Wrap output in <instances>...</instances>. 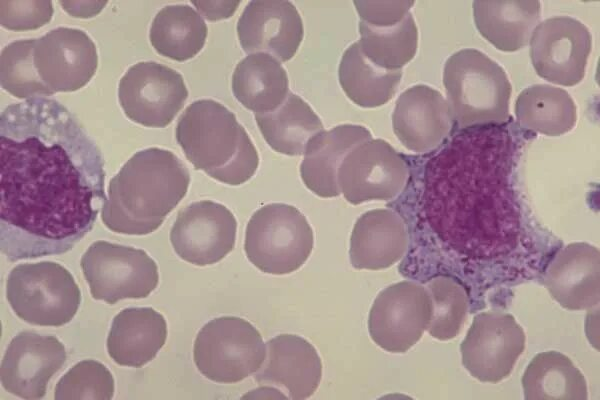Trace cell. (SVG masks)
Masks as SVG:
<instances>
[{"instance_id":"obj_1","label":"cell","mask_w":600,"mask_h":400,"mask_svg":"<svg viewBox=\"0 0 600 400\" xmlns=\"http://www.w3.org/2000/svg\"><path fill=\"white\" fill-rule=\"evenodd\" d=\"M101 152L58 101L34 97L0 116V250L15 262L71 250L105 195Z\"/></svg>"},{"instance_id":"obj_2","label":"cell","mask_w":600,"mask_h":400,"mask_svg":"<svg viewBox=\"0 0 600 400\" xmlns=\"http://www.w3.org/2000/svg\"><path fill=\"white\" fill-rule=\"evenodd\" d=\"M514 143L499 125L462 129L426 164L423 210L438 238L471 259L510 253L520 237Z\"/></svg>"},{"instance_id":"obj_3","label":"cell","mask_w":600,"mask_h":400,"mask_svg":"<svg viewBox=\"0 0 600 400\" xmlns=\"http://www.w3.org/2000/svg\"><path fill=\"white\" fill-rule=\"evenodd\" d=\"M189 183L186 166L171 151H137L110 180L102 221L119 234H150L186 195Z\"/></svg>"},{"instance_id":"obj_4","label":"cell","mask_w":600,"mask_h":400,"mask_svg":"<svg viewBox=\"0 0 600 400\" xmlns=\"http://www.w3.org/2000/svg\"><path fill=\"white\" fill-rule=\"evenodd\" d=\"M176 140L197 170L231 186L255 174L259 156L247 131L220 102H192L176 125Z\"/></svg>"},{"instance_id":"obj_5","label":"cell","mask_w":600,"mask_h":400,"mask_svg":"<svg viewBox=\"0 0 600 400\" xmlns=\"http://www.w3.org/2000/svg\"><path fill=\"white\" fill-rule=\"evenodd\" d=\"M443 84L461 129L501 125L509 118L511 84L504 69L476 49H462L444 66Z\"/></svg>"},{"instance_id":"obj_6","label":"cell","mask_w":600,"mask_h":400,"mask_svg":"<svg viewBox=\"0 0 600 400\" xmlns=\"http://www.w3.org/2000/svg\"><path fill=\"white\" fill-rule=\"evenodd\" d=\"M313 244V230L303 213L292 205L271 203L251 216L244 250L248 260L262 272L284 275L306 262Z\"/></svg>"},{"instance_id":"obj_7","label":"cell","mask_w":600,"mask_h":400,"mask_svg":"<svg viewBox=\"0 0 600 400\" xmlns=\"http://www.w3.org/2000/svg\"><path fill=\"white\" fill-rule=\"evenodd\" d=\"M6 297L20 319L39 326L65 325L81 303V292L72 274L52 261L14 267L7 277Z\"/></svg>"},{"instance_id":"obj_8","label":"cell","mask_w":600,"mask_h":400,"mask_svg":"<svg viewBox=\"0 0 600 400\" xmlns=\"http://www.w3.org/2000/svg\"><path fill=\"white\" fill-rule=\"evenodd\" d=\"M266 355L259 331L247 320L222 316L206 323L194 341L199 372L217 383H236L255 373Z\"/></svg>"},{"instance_id":"obj_9","label":"cell","mask_w":600,"mask_h":400,"mask_svg":"<svg viewBox=\"0 0 600 400\" xmlns=\"http://www.w3.org/2000/svg\"><path fill=\"white\" fill-rule=\"evenodd\" d=\"M80 266L92 297L110 305L146 298L159 280L157 264L144 250L107 241L92 243Z\"/></svg>"},{"instance_id":"obj_10","label":"cell","mask_w":600,"mask_h":400,"mask_svg":"<svg viewBox=\"0 0 600 400\" xmlns=\"http://www.w3.org/2000/svg\"><path fill=\"white\" fill-rule=\"evenodd\" d=\"M187 97L183 76L155 61H141L129 67L118 86V99L125 115L146 127L167 126Z\"/></svg>"},{"instance_id":"obj_11","label":"cell","mask_w":600,"mask_h":400,"mask_svg":"<svg viewBox=\"0 0 600 400\" xmlns=\"http://www.w3.org/2000/svg\"><path fill=\"white\" fill-rule=\"evenodd\" d=\"M408 178L409 167L404 157L383 139L356 145L338 170L340 192L353 205L391 200L404 189Z\"/></svg>"},{"instance_id":"obj_12","label":"cell","mask_w":600,"mask_h":400,"mask_svg":"<svg viewBox=\"0 0 600 400\" xmlns=\"http://www.w3.org/2000/svg\"><path fill=\"white\" fill-rule=\"evenodd\" d=\"M525 333L513 315L501 311L477 314L460 345L462 364L481 382L507 378L525 348Z\"/></svg>"},{"instance_id":"obj_13","label":"cell","mask_w":600,"mask_h":400,"mask_svg":"<svg viewBox=\"0 0 600 400\" xmlns=\"http://www.w3.org/2000/svg\"><path fill=\"white\" fill-rule=\"evenodd\" d=\"M431 311L424 286L412 281L389 285L377 295L370 309V337L387 352L405 353L427 330Z\"/></svg>"},{"instance_id":"obj_14","label":"cell","mask_w":600,"mask_h":400,"mask_svg":"<svg viewBox=\"0 0 600 400\" xmlns=\"http://www.w3.org/2000/svg\"><path fill=\"white\" fill-rule=\"evenodd\" d=\"M529 43L540 77L563 86L582 81L592 47L591 34L582 22L569 16L548 18L535 27Z\"/></svg>"},{"instance_id":"obj_15","label":"cell","mask_w":600,"mask_h":400,"mask_svg":"<svg viewBox=\"0 0 600 400\" xmlns=\"http://www.w3.org/2000/svg\"><path fill=\"white\" fill-rule=\"evenodd\" d=\"M237 221L224 205L201 200L181 210L171 228L170 242L176 254L196 266L222 260L235 245Z\"/></svg>"},{"instance_id":"obj_16","label":"cell","mask_w":600,"mask_h":400,"mask_svg":"<svg viewBox=\"0 0 600 400\" xmlns=\"http://www.w3.org/2000/svg\"><path fill=\"white\" fill-rule=\"evenodd\" d=\"M33 61L42 82L53 94L72 92L94 76L98 53L85 31L58 27L35 39Z\"/></svg>"},{"instance_id":"obj_17","label":"cell","mask_w":600,"mask_h":400,"mask_svg":"<svg viewBox=\"0 0 600 400\" xmlns=\"http://www.w3.org/2000/svg\"><path fill=\"white\" fill-rule=\"evenodd\" d=\"M66 350L53 335L32 331L18 333L8 345L1 362L3 388L23 399H41L50 378L63 366Z\"/></svg>"},{"instance_id":"obj_18","label":"cell","mask_w":600,"mask_h":400,"mask_svg":"<svg viewBox=\"0 0 600 400\" xmlns=\"http://www.w3.org/2000/svg\"><path fill=\"white\" fill-rule=\"evenodd\" d=\"M237 34L246 53H266L279 62H286L299 48L304 28L293 3L256 0L244 8L237 23Z\"/></svg>"},{"instance_id":"obj_19","label":"cell","mask_w":600,"mask_h":400,"mask_svg":"<svg viewBox=\"0 0 600 400\" xmlns=\"http://www.w3.org/2000/svg\"><path fill=\"white\" fill-rule=\"evenodd\" d=\"M322 378V362L314 346L301 336L279 334L266 343V355L254 379L288 393V399L309 398Z\"/></svg>"},{"instance_id":"obj_20","label":"cell","mask_w":600,"mask_h":400,"mask_svg":"<svg viewBox=\"0 0 600 400\" xmlns=\"http://www.w3.org/2000/svg\"><path fill=\"white\" fill-rule=\"evenodd\" d=\"M453 117L442 94L427 85H414L400 94L392 114L393 131L410 151L425 153L449 134Z\"/></svg>"},{"instance_id":"obj_21","label":"cell","mask_w":600,"mask_h":400,"mask_svg":"<svg viewBox=\"0 0 600 400\" xmlns=\"http://www.w3.org/2000/svg\"><path fill=\"white\" fill-rule=\"evenodd\" d=\"M552 298L568 310H587L600 299L599 249L585 242L562 248L544 273Z\"/></svg>"},{"instance_id":"obj_22","label":"cell","mask_w":600,"mask_h":400,"mask_svg":"<svg viewBox=\"0 0 600 400\" xmlns=\"http://www.w3.org/2000/svg\"><path fill=\"white\" fill-rule=\"evenodd\" d=\"M407 227L396 212L374 209L354 224L349 256L355 269L380 270L398 262L408 248Z\"/></svg>"},{"instance_id":"obj_23","label":"cell","mask_w":600,"mask_h":400,"mask_svg":"<svg viewBox=\"0 0 600 400\" xmlns=\"http://www.w3.org/2000/svg\"><path fill=\"white\" fill-rule=\"evenodd\" d=\"M370 139V131L356 124H342L316 134L309 140L300 165L305 186L322 198L339 196L338 170L344 157L356 145Z\"/></svg>"},{"instance_id":"obj_24","label":"cell","mask_w":600,"mask_h":400,"mask_svg":"<svg viewBox=\"0 0 600 400\" xmlns=\"http://www.w3.org/2000/svg\"><path fill=\"white\" fill-rule=\"evenodd\" d=\"M167 338L165 318L151 307H132L114 318L107 337L109 356L119 365L141 367L150 362Z\"/></svg>"},{"instance_id":"obj_25","label":"cell","mask_w":600,"mask_h":400,"mask_svg":"<svg viewBox=\"0 0 600 400\" xmlns=\"http://www.w3.org/2000/svg\"><path fill=\"white\" fill-rule=\"evenodd\" d=\"M538 1H474L473 17L479 33L495 48L520 50L529 43L538 25Z\"/></svg>"},{"instance_id":"obj_26","label":"cell","mask_w":600,"mask_h":400,"mask_svg":"<svg viewBox=\"0 0 600 400\" xmlns=\"http://www.w3.org/2000/svg\"><path fill=\"white\" fill-rule=\"evenodd\" d=\"M232 92L250 111H272L280 106L289 94L286 70L269 54H249L234 69Z\"/></svg>"},{"instance_id":"obj_27","label":"cell","mask_w":600,"mask_h":400,"mask_svg":"<svg viewBox=\"0 0 600 400\" xmlns=\"http://www.w3.org/2000/svg\"><path fill=\"white\" fill-rule=\"evenodd\" d=\"M255 120L267 144L289 156L303 155L309 140L324 130L310 105L291 92L276 109L255 113Z\"/></svg>"},{"instance_id":"obj_28","label":"cell","mask_w":600,"mask_h":400,"mask_svg":"<svg viewBox=\"0 0 600 400\" xmlns=\"http://www.w3.org/2000/svg\"><path fill=\"white\" fill-rule=\"evenodd\" d=\"M526 400H587V383L572 360L558 351H545L533 357L523 373Z\"/></svg>"},{"instance_id":"obj_29","label":"cell","mask_w":600,"mask_h":400,"mask_svg":"<svg viewBox=\"0 0 600 400\" xmlns=\"http://www.w3.org/2000/svg\"><path fill=\"white\" fill-rule=\"evenodd\" d=\"M515 114L523 129L547 136L569 132L577 120L576 105L569 93L548 84L524 89L516 100Z\"/></svg>"},{"instance_id":"obj_30","label":"cell","mask_w":600,"mask_h":400,"mask_svg":"<svg viewBox=\"0 0 600 400\" xmlns=\"http://www.w3.org/2000/svg\"><path fill=\"white\" fill-rule=\"evenodd\" d=\"M207 33L205 21L194 8L175 4L161 8L155 15L149 39L159 54L186 61L201 51Z\"/></svg>"},{"instance_id":"obj_31","label":"cell","mask_w":600,"mask_h":400,"mask_svg":"<svg viewBox=\"0 0 600 400\" xmlns=\"http://www.w3.org/2000/svg\"><path fill=\"white\" fill-rule=\"evenodd\" d=\"M401 77V70L382 69L370 62L357 42L344 51L338 68L343 91L352 102L363 108L379 107L390 101Z\"/></svg>"},{"instance_id":"obj_32","label":"cell","mask_w":600,"mask_h":400,"mask_svg":"<svg viewBox=\"0 0 600 400\" xmlns=\"http://www.w3.org/2000/svg\"><path fill=\"white\" fill-rule=\"evenodd\" d=\"M361 52L374 65L386 70H401L417 51L418 29L409 12L399 23L377 27L359 22Z\"/></svg>"},{"instance_id":"obj_33","label":"cell","mask_w":600,"mask_h":400,"mask_svg":"<svg viewBox=\"0 0 600 400\" xmlns=\"http://www.w3.org/2000/svg\"><path fill=\"white\" fill-rule=\"evenodd\" d=\"M431 300V318L427 331L438 340L455 338L461 331L468 312L465 288L449 276H436L427 283Z\"/></svg>"},{"instance_id":"obj_34","label":"cell","mask_w":600,"mask_h":400,"mask_svg":"<svg viewBox=\"0 0 600 400\" xmlns=\"http://www.w3.org/2000/svg\"><path fill=\"white\" fill-rule=\"evenodd\" d=\"M35 39L6 45L0 57V82L4 90L20 99L45 97L53 93L42 82L33 61Z\"/></svg>"},{"instance_id":"obj_35","label":"cell","mask_w":600,"mask_h":400,"mask_svg":"<svg viewBox=\"0 0 600 400\" xmlns=\"http://www.w3.org/2000/svg\"><path fill=\"white\" fill-rule=\"evenodd\" d=\"M114 378L102 363L86 359L75 364L55 387V400H110Z\"/></svg>"},{"instance_id":"obj_36","label":"cell","mask_w":600,"mask_h":400,"mask_svg":"<svg viewBox=\"0 0 600 400\" xmlns=\"http://www.w3.org/2000/svg\"><path fill=\"white\" fill-rule=\"evenodd\" d=\"M53 12L48 0H1L0 23L9 30H33L48 23Z\"/></svg>"},{"instance_id":"obj_37","label":"cell","mask_w":600,"mask_h":400,"mask_svg":"<svg viewBox=\"0 0 600 400\" xmlns=\"http://www.w3.org/2000/svg\"><path fill=\"white\" fill-rule=\"evenodd\" d=\"M353 4L360 21L384 27L399 23L409 13L414 1H354Z\"/></svg>"},{"instance_id":"obj_38","label":"cell","mask_w":600,"mask_h":400,"mask_svg":"<svg viewBox=\"0 0 600 400\" xmlns=\"http://www.w3.org/2000/svg\"><path fill=\"white\" fill-rule=\"evenodd\" d=\"M198 10L211 21L226 19L232 16L239 1H191Z\"/></svg>"},{"instance_id":"obj_39","label":"cell","mask_w":600,"mask_h":400,"mask_svg":"<svg viewBox=\"0 0 600 400\" xmlns=\"http://www.w3.org/2000/svg\"><path fill=\"white\" fill-rule=\"evenodd\" d=\"M59 4L74 17L89 18L101 12L107 1H59Z\"/></svg>"}]
</instances>
